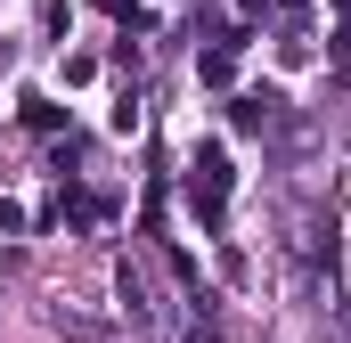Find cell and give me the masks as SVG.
<instances>
[{
    "mask_svg": "<svg viewBox=\"0 0 351 343\" xmlns=\"http://www.w3.org/2000/svg\"><path fill=\"white\" fill-rule=\"evenodd\" d=\"M188 196H196L204 229H221V213H229V147H196V180H188Z\"/></svg>",
    "mask_w": 351,
    "mask_h": 343,
    "instance_id": "obj_1",
    "label": "cell"
},
{
    "mask_svg": "<svg viewBox=\"0 0 351 343\" xmlns=\"http://www.w3.org/2000/svg\"><path fill=\"white\" fill-rule=\"evenodd\" d=\"M269 115H278V98H237V131H262Z\"/></svg>",
    "mask_w": 351,
    "mask_h": 343,
    "instance_id": "obj_2",
    "label": "cell"
},
{
    "mask_svg": "<svg viewBox=\"0 0 351 343\" xmlns=\"http://www.w3.org/2000/svg\"><path fill=\"white\" fill-rule=\"evenodd\" d=\"M0 229H25V213H16V204H8V196H0Z\"/></svg>",
    "mask_w": 351,
    "mask_h": 343,
    "instance_id": "obj_3",
    "label": "cell"
}]
</instances>
